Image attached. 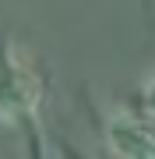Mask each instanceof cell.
Listing matches in <instances>:
<instances>
[{"instance_id":"3957f363","label":"cell","mask_w":155,"mask_h":159,"mask_svg":"<svg viewBox=\"0 0 155 159\" xmlns=\"http://www.w3.org/2000/svg\"><path fill=\"white\" fill-rule=\"evenodd\" d=\"M141 110L155 113V78H148V81H144V89H141Z\"/></svg>"},{"instance_id":"6da1fadb","label":"cell","mask_w":155,"mask_h":159,"mask_svg":"<svg viewBox=\"0 0 155 159\" xmlns=\"http://www.w3.org/2000/svg\"><path fill=\"white\" fill-rule=\"evenodd\" d=\"M42 99V81L11 46L0 50V117L11 124L35 127V110Z\"/></svg>"},{"instance_id":"7a4b0ae2","label":"cell","mask_w":155,"mask_h":159,"mask_svg":"<svg viewBox=\"0 0 155 159\" xmlns=\"http://www.w3.org/2000/svg\"><path fill=\"white\" fill-rule=\"evenodd\" d=\"M109 152L120 159H155V113L120 110L106 124Z\"/></svg>"}]
</instances>
